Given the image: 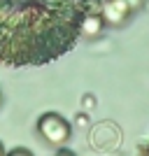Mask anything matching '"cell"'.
Here are the masks:
<instances>
[{
  "label": "cell",
  "mask_w": 149,
  "mask_h": 156,
  "mask_svg": "<svg viewBox=\"0 0 149 156\" xmlns=\"http://www.w3.org/2000/svg\"><path fill=\"white\" fill-rule=\"evenodd\" d=\"M100 14H103L105 23H110V26H119V23H123V21L128 19L130 7L126 5L123 0H105Z\"/></svg>",
  "instance_id": "3957f363"
},
{
  "label": "cell",
  "mask_w": 149,
  "mask_h": 156,
  "mask_svg": "<svg viewBox=\"0 0 149 156\" xmlns=\"http://www.w3.org/2000/svg\"><path fill=\"white\" fill-rule=\"evenodd\" d=\"M123 2L130 7V12H133V9H137V7H142V0H123Z\"/></svg>",
  "instance_id": "8992f818"
},
{
  "label": "cell",
  "mask_w": 149,
  "mask_h": 156,
  "mask_svg": "<svg viewBox=\"0 0 149 156\" xmlns=\"http://www.w3.org/2000/svg\"><path fill=\"white\" fill-rule=\"evenodd\" d=\"M77 0H0V65H42L79 37Z\"/></svg>",
  "instance_id": "6da1fadb"
},
{
  "label": "cell",
  "mask_w": 149,
  "mask_h": 156,
  "mask_svg": "<svg viewBox=\"0 0 149 156\" xmlns=\"http://www.w3.org/2000/svg\"><path fill=\"white\" fill-rule=\"evenodd\" d=\"M0 105H2V93H0Z\"/></svg>",
  "instance_id": "9c48e42d"
},
{
  "label": "cell",
  "mask_w": 149,
  "mask_h": 156,
  "mask_svg": "<svg viewBox=\"0 0 149 156\" xmlns=\"http://www.w3.org/2000/svg\"><path fill=\"white\" fill-rule=\"evenodd\" d=\"M103 14L96 12V9H89V12H84V16H82V23H79V35H84V37H98L100 33H103Z\"/></svg>",
  "instance_id": "277c9868"
},
{
  "label": "cell",
  "mask_w": 149,
  "mask_h": 156,
  "mask_svg": "<svg viewBox=\"0 0 149 156\" xmlns=\"http://www.w3.org/2000/svg\"><path fill=\"white\" fill-rule=\"evenodd\" d=\"M0 156H5V144L0 142Z\"/></svg>",
  "instance_id": "ba28073f"
},
{
  "label": "cell",
  "mask_w": 149,
  "mask_h": 156,
  "mask_svg": "<svg viewBox=\"0 0 149 156\" xmlns=\"http://www.w3.org/2000/svg\"><path fill=\"white\" fill-rule=\"evenodd\" d=\"M56 156H75V154H72L70 149H65V147H61V149L56 151Z\"/></svg>",
  "instance_id": "52a82bcc"
},
{
  "label": "cell",
  "mask_w": 149,
  "mask_h": 156,
  "mask_svg": "<svg viewBox=\"0 0 149 156\" xmlns=\"http://www.w3.org/2000/svg\"><path fill=\"white\" fill-rule=\"evenodd\" d=\"M5 156H33V151H30V149H26V147H16V149L7 151Z\"/></svg>",
  "instance_id": "5b68a950"
},
{
  "label": "cell",
  "mask_w": 149,
  "mask_h": 156,
  "mask_svg": "<svg viewBox=\"0 0 149 156\" xmlns=\"http://www.w3.org/2000/svg\"><path fill=\"white\" fill-rule=\"evenodd\" d=\"M37 133L47 144H54V147L61 149V147L70 140L72 126L68 124L61 114H56V112H44V114L37 119Z\"/></svg>",
  "instance_id": "7a4b0ae2"
}]
</instances>
